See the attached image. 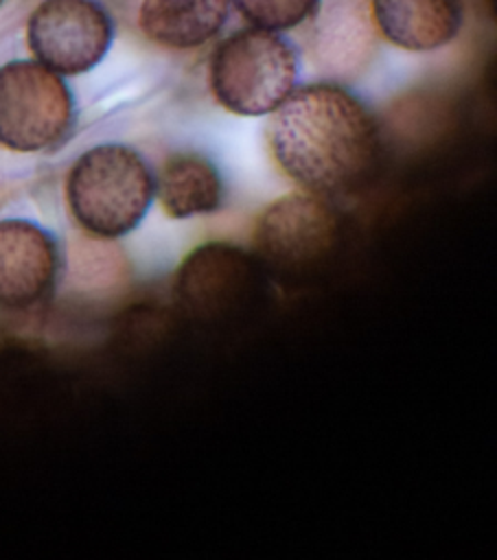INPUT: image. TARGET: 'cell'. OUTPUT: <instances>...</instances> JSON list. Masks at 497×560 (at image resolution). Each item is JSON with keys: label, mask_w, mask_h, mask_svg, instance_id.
Returning a JSON list of instances; mask_svg holds the SVG:
<instances>
[{"label": "cell", "mask_w": 497, "mask_h": 560, "mask_svg": "<svg viewBox=\"0 0 497 560\" xmlns=\"http://www.w3.org/2000/svg\"><path fill=\"white\" fill-rule=\"evenodd\" d=\"M368 4L377 33L412 52L447 46L462 24L458 0H368Z\"/></svg>", "instance_id": "30bf717a"}, {"label": "cell", "mask_w": 497, "mask_h": 560, "mask_svg": "<svg viewBox=\"0 0 497 560\" xmlns=\"http://www.w3.org/2000/svg\"><path fill=\"white\" fill-rule=\"evenodd\" d=\"M2 2H4V0H0V4H2Z\"/></svg>", "instance_id": "5bb4252c"}, {"label": "cell", "mask_w": 497, "mask_h": 560, "mask_svg": "<svg viewBox=\"0 0 497 560\" xmlns=\"http://www.w3.org/2000/svg\"><path fill=\"white\" fill-rule=\"evenodd\" d=\"M155 190L164 212L175 219L215 212L223 197L217 168L199 155L171 158L158 177Z\"/></svg>", "instance_id": "7c38bea8"}, {"label": "cell", "mask_w": 497, "mask_h": 560, "mask_svg": "<svg viewBox=\"0 0 497 560\" xmlns=\"http://www.w3.org/2000/svg\"><path fill=\"white\" fill-rule=\"evenodd\" d=\"M72 94L39 61L0 66V144L33 153L57 144L72 125Z\"/></svg>", "instance_id": "5b68a950"}, {"label": "cell", "mask_w": 497, "mask_h": 560, "mask_svg": "<svg viewBox=\"0 0 497 560\" xmlns=\"http://www.w3.org/2000/svg\"><path fill=\"white\" fill-rule=\"evenodd\" d=\"M342 225L320 195L296 192L274 201L256 228L258 258L278 280H311L335 254Z\"/></svg>", "instance_id": "277c9868"}, {"label": "cell", "mask_w": 497, "mask_h": 560, "mask_svg": "<svg viewBox=\"0 0 497 560\" xmlns=\"http://www.w3.org/2000/svg\"><path fill=\"white\" fill-rule=\"evenodd\" d=\"M278 166L307 192L337 197L359 190L379 162V129L366 105L335 83L293 90L267 125Z\"/></svg>", "instance_id": "6da1fadb"}, {"label": "cell", "mask_w": 497, "mask_h": 560, "mask_svg": "<svg viewBox=\"0 0 497 560\" xmlns=\"http://www.w3.org/2000/svg\"><path fill=\"white\" fill-rule=\"evenodd\" d=\"M258 267L241 249L208 243L195 249L177 273V298L186 315L223 322L241 315L258 298Z\"/></svg>", "instance_id": "52a82bcc"}, {"label": "cell", "mask_w": 497, "mask_h": 560, "mask_svg": "<svg viewBox=\"0 0 497 560\" xmlns=\"http://www.w3.org/2000/svg\"><path fill=\"white\" fill-rule=\"evenodd\" d=\"M311 55L328 74L359 72L377 48V26L368 0H326L313 13Z\"/></svg>", "instance_id": "9c48e42d"}, {"label": "cell", "mask_w": 497, "mask_h": 560, "mask_svg": "<svg viewBox=\"0 0 497 560\" xmlns=\"http://www.w3.org/2000/svg\"><path fill=\"white\" fill-rule=\"evenodd\" d=\"M112 37V18L96 0H42L26 22V42L35 61L57 74L94 68Z\"/></svg>", "instance_id": "8992f818"}, {"label": "cell", "mask_w": 497, "mask_h": 560, "mask_svg": "<svg viewBox=\"0 0 497 560\" xmlns=\"http://www.w3.org/2000/svg\"><path fill=\"white\" fill-rule=\"evenodd\" d=\"M208 77L221 107L239 116H263L296 90L298 55L278 31L243 28L215 48Z\"/></svg>", "instance_id": "3957f363"}, {"label": "cell", "mask_w": 497, "mask_h": 560, "mask_svg": "<svg viewBox=\"0 0 497 560\" xmlns=\"http://www.w3.org/2000/svg\"><path fill=\"white\" fill-rule=\"evenodd\" d=\"M66 190L79 225L96 236L114 238L140 223L153 199L155 182L134 149L101 144L74 162Z\"/></svg>", "instance_id": "7a4b0ae2"}, {"label": "cell", "mask_w": 497, "mask_h": 560, "mask_svg": "<svg viewBox=\"0 0 497 560\" xmlns=\"http://www.w3.org/2000/svg\"><path fill=\"white\" fill-rule=\"evenodd\" d=\"M230 0H140L142 35L173 50H188L212 39L228 20Z\"/></svg>", "instance_id": "8fae6325"}, {"label": "cell", "mask_w": 497, "mask_h": 560, "mask_svg": "<svg viewBox=\"0 0 497 560\" xmlns=\"http://www.w3.org/2000/svg\"><path fill=\"white\" fill-rule=\"evenodd\" d=\"M256 28L287 31L313 18L320 0H230Z\"/></svg>", "instance_id": "4fadbf2b"}, {"label": "cell", "mask_w": 497, "mask_h": 560, "mask_svg": "<svg viewBox=\"0 0 497 560\" xmlns=\"http://www.w3.org/2000/svg\"><path fill=\"white\" fill-rule=\"evenodd\" d=\"M57 249L53 238L28 221H0V306L24 308L53 287Z\"/></svg>", "instance_id": "ba28073f"}]
</instances>
